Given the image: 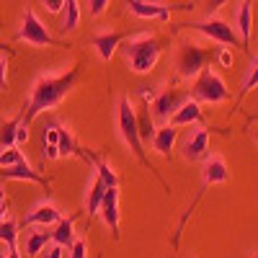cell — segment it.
I'll return each mask as SVG.
<instances>
[{"instance_id": "41", "label": "cell", "mask_w": 258, "mask_h": 258, "mask_svg": "<svg viewBox=\"0 0 258 258\" xmlns=\"http://www.w3.org/2000/svg\"><path fill=\"white\" fill-rule=\"evenodd\" d=\"M3 202H6V191H3V188H0V204H3Z\"/></svg>"}, {"instance_id": "28", "label": "cell", "mask_w": 258, "mask_h": 258, "mask_svg": "<svg viewBox=\"0 0 258 258\" xmlns=\"http://www.w3.org/2000/svg\"><path fill=\"white\" fill-rule=\"evenodd\" d=\"M21 160H26V158L21 155L18 147H6V150H0V168L16 165V163H21Z\"/></svg>"}, {"instance_id": "8", "label": "cell", "mask_w": 258, "mask_h": 258, "mask_svg": "<svg viewBox=\"0 0 258 258\" xmlns=\"http://www.w3.org/2000/svg\"><path fill=\"white\" fill-rule=\"evenodd\" d=\"M16 39L26 41V44H34V47H62V41L54 39V36L47 31V26L41 24L39 16H36L31 8H26V13H24V26H21V31L16 34Z\"/></svg>"}, {"instance_id": "21", "label": "cell", "mask_w": 258, "mask_h": 258, "mask_svg": "<svg viewBox=\"0 0 258 258\" xmlns=\"http://www.w3.org/2000/svg\"><path fill=\"white\" fill-rule=\"evenodd\" d=\"M106 186L98 176L93 178L91 183V191H88V202H85V209H88V217H96V214L101 212V204H103V197H106Z\"/></svg>"}, {"instance_id": "26", "label": "cell", "mask_w": 258, "mask_h": 258, "mask_svg": "<svg viewBox=\"0 0 258 258\" xmlns=\"http://www.w3.org/2000/svg\"><path fill=\"white\" fill-rule=\"evenodd\" d=\"M57 147H59V155L64 158V155H78V142H75V137L70 135V129L68 126H62V132H59V142H57Z\"/></svg>"}, {"instance_id": "5", "label": "cell", "mask_w": 258, "mask_h": 258, "mask_svg": "<svg viewBox=\"0 0 258 258\" xmlns=\"http://www.w3.org/2000/svg\"><path fill=\"white\" fill-rule=\"evenodd\" d=\"M191 98L199 101V103H212L214 106V103H222V101L230 98V88H227V83L222 80V75L204 68L197 78H194Z\"/></svg>"}, {"instance_id": "27", "label": "cell", "mask_w": 258, "mask_h": 258, "mask_svg": "<svg viewBox=\"0 0 258 258\" xmlns=\"http://www.w3.org/2000/svg\"><path fill=\"white\" fill-rule=\"evenodd\" d=\"M258 88V57L253 59V64H250V70H248V75H245V80H243V91H240V101L250 93V91H255Z\"/></svg>"}, {"instance_id": "23", "label": "cell", "mask_w": 258, "mask_h": 258, "mask_svg": "<svg viewBox=\"0 0 258 258\" xmlns=\"http://www.w3.org/2000/svg\"><path fill=\"white\" fill-rule=\"evenodd\" d=\"M52 243V232H31L26 238V258H36L41 250Z\"/></svg>"}, {"instance_id": "31", "label": "cell", "mask_w": 258, "mask_h": 258, "mask_svg": "<svg viewBox=\"0 0 258 258\" xmlns=\"http://www.w3.org/2000/svg\"><path fill=\"white\" fill-rule=\"evenodd\" d=\"M217 59H220L222 68H232V49H230V47H222V49L217 52Z\"/></svg>"}, {"instance_id": "1", "label": "cell", "mask_w": 258, "mask_h": 258, "mask_svg": "<svg viewBox=\"0 0 258 258\" xmlns=\"http://www.w3.org/2000/svg\"><path fill=\"white\" fill-rule=\"evenodd\" d=\"M80 80V64L70 68L68 73L62 75H41L36 78L34 88H31V96H29V103L24 106V126H31V121L41 114V111H49L54 106L62 103V98L68 96Z\"/></svg>"}, {"instance_id": "34", "label": "cell", "mask_w": 258, "mask_h": 258, "mask_svg": "<svg viewBox=\"0 0 258 258\" xmlns=\"http://www.w3.org/2000/svg\"><path fill=\"white\" fill-rule=\"evenodd\" d=\"M44 8L49 13H59V11H64V0H44Z\"/></svg>"}, {"instance_id": "19", "label": "cell", "mask_w": 258, "mask_h": 258, "mask_svg": "<svg viewBox=\"0 0 258 258\" xmlns=\"http://www.w3.org/2000/svg\"><path fill=\"white\" fill-rule=\"evenodd\" d=\"M62 220V212L54 207V204H39L31 214H26L24 217V222L21 225H57Z\"/></svg>"}, {"instance_id": "25", "label": "cell", "mask_w": 258, "mask_h": 258, "mask_svg": "<svg viewBox=\"0 0 258 258\" xmlns=\"http://www.w3.org/2000/svg\"><path fill=\"white\" fill-rule=\"evenodd\" d=\"M0 243H6L8 250H18V222L6 220L0 225Z\"/></svg>"}, {"instance_id": "29", "label": "cell", "mask_w": 258, "mask_h": 258, "mask_svg": "<svg viewBox=\"0 0 258 258\" xmlns=\"http://www.w3.org/2000/svg\"><path fill=\"white\" fill-rule=\"evenodd\" d=\"M59 132H62V124L59 121L47 124L44 132H41V142H44V145H57L59 142Z\"/></svg>"}, {"instance_id": "14", "label": "cell", "mask_w": 258, "mask_h": 258, "mask_svg": "<svg viewBox=\"0 0 258 258\" xmlns=\"http://www.w3.org/2000/svg\"><path fill=\"white\" fill-rule=\"evenodd\" d=\"M78 155L85 160V163H91L93 168H96V176L109 186V188H119V176L114 173V168L106 163L101 155H96V153H91V150H78Z\"/></svg>"}, {"instance_id": "36", "label": "cell", "mask_w": 258, "mask_h": 258, "mask_svg": "<svg viewBox=\"0 0 258 258\" xmlns=\"http://www.w3.org/2000/svg\"><path fill=\"white\" fill-rule=\"evenodd\" d=\"M227 3H230V0H207V11H209V16H212V13H217V11H220L222 6H227Z\"/></svg>"}, {"instance_id": "24", "label": "cell", "mask_w": 258, "mask_h": 258, "mask_svg": "<svg viewBox=\"0 0 258 258\" xmlns=\"http://www.w3.org/2000/svg\"><path fill=\"white\" fill-rule=\"evenodd\" d=\"M24 121V114H18L13 116L11 121H6L3 126H0V150H6V147H16V129L18 124Z\"/></svg>"}, {"instance_id": "13", "label": "cell", "mask_w": 258, "mask_h": 258, "mask_svg": "<svg viewBox=\"0 0 258 258\" xmlns=\"http://www.w3.org/2000/svg\"><path fill=\"white\" fill-rule=\"evenodd\" d=\"M126 36H129V31H109V34H98V36L91 39V47H96L98 57L109 62V59L116 54L119 44H121Z\"/></svg>"}, {"instance_id": "17", "label": "cell", "mask_w": 258, "mask_h": 258, "mask_svg": "<svg viewBox=\"0 0 258 258\" xmlns=\"http://www.w3.org/2000/svg\"><path fill=\"white\" fill-rule=\"evenodd\" d=\"M204 119V114H202V103L199 101H194V98H188V101H183V106L181 109L170 116V121L168 124H173V126H191V124H199Z\"/></svg>"}, {"instance_id": "44", "label": "cell", "mask_w": 258, "mask_h": 258, "mask_svg": "<svg viewBox=\"0 0 258 258\" xmlns=\"http://www.w3.org/2000/svg\"><path fill=\"white\" fill-rule=\"evenodd\" d=\"M255 258H258V255H255Z\"/></svg>"}, {"instance_id": "3", "label": "cell", "mask_w": 258, "mask_h": 258, "mask_svg": "<svg viewBox=\"0 0 258 258\" xmlns=\"http://www.w3.org/2000/svg\"><path fill=\"white\" fill-rule=\"evenodd\" d=\"M163 52H165V39H160V36H137L124 47L126 64L137 75H145L153 70Z\"/></svg>"}, {"instance_id": "7", "label": "cell", "mask_w": 258, "mask_h": 258, "mask_svg": "<svg viewBox=\"0 0 258 258\" xmlns=\"http://www.w3.org/2000/svg\"><path fill=\"white\" fill-rule=\"evenodd\" d=\"M188 98H191V91H186V88H165V91L155 93L153 101H150L153 119L158 124H168L170 116H173L183 106V101H188Z\"/></svg>"}, {"instance_id": "20", "label": "cell", "mask_w": 258, "mask_h": 258, "mask_svg": "<svg viewBox=\"0 0 258 258\" xmlns=\"http://www.w3.org/2000/svg\"><path fill=\"white\" fill-rule=\"evenodd\" d=\"M73 227H75V214H73V217H62V220L57 222L54 232H52V243H57V245H62V248H70L73 240H75Z\"/></svg>"}, {"instance_id": "32", "label": "cell", "mask_w": 258, "mask_h": 258, "mask_svg": "<svg viewBox=\"0 0 258 258\" xmlns=\"http://www.w3.org/2000/svg\"><path fill=\"white\" fill-rule=\"evenodd\" d=\"M41 158H44V160H57V158H62V155H59V147H57V145H44V150H41Z\"/></svg>"}, {"instance_id": "6", "label": "cell", "mask_w": 258, "mask_h": 258, "mask_svg": "<svg viewBox=\"0 0 258 258\" xmlns=\"http://www.w3.org/2000/svg\"><path fill=\"white\" fill-rule=\"evenodd\" d=\"M214 57L212 49H204L199 44H194V41H183L176 52V68H178V75L181 78H197L204 68L207 62Z\"/></svg>"}, {"instance_id": "11", "label": "cell", "mask_w": 258, "mask_h": 258, "mask_svg": "<svg viewBox=\"0 0 258 258\" xmlns=\"http://www.w3.org/2000/svg\"><path fill=\"white\" fill-rule=\"evenodd\" d=\"M101 217L103 222L109 225L111 230V238L119 240L121 232H119V188H106V197H103V204H101Z\"/></svg>"}, {"instance_id": "40", "label": "cell", "mask_w": 258, "mask_h": 258, "mask_svg": "<svg viewBox=\"0 0 258 258\" xmlns=\"http://www.w3.org/2000/svg\"><path fill=\"white\" fill-rule=\"evenodd\" d=\"M6 212H8V207H6V202H3V204H0V225L8 220V217H6Z\"/></svg>"}, {"instance_id": "16", "label": "cell", "mask_w": 258, "mask_h": 258, "mask_svg": "<svg viewBox=\"0 0 258 258\" xmlns=\"http://www.w3.org/2000/svg\"><path fill=\"white\" fill-rule=\"evenodd\" d=\"M202 178L209 183V186H217V183H227L230 181V170H227V163L222 155H212L207 158L204 168H202Z\"/></svg>"}, {"instance_id": "15", "label": "cell", "mask_w": 258, "mask_h": 258, "mask_svg": "<svg viewBox=\"0 0 258 258\" xmlns=\"http://www.w3.org/2000/svg\"><path fill=\"white\" fill-rule=\"evenodd\" d=\"M235 31H238L240 41H243V52H248L250 44V34H253V0H243L238 16H235Z\"/></svg>"}, {"instance_id": "10", "label": "cell", "mask_w": 258, "mask_h": 258, "mask_svg": "<svg viewBox=\"0 0 258 258\" xmlns=\"http://www.w3.org/2000/svg\"><path fill=\"white\" fill-rule=\"evenodd\" d=\"M0 178H8V181H31V183H39V186H44L49 191V178H44L39 170H34L26 160H21L16 165H8V168H0Z\"/></svg>"}, {"instance_id": "35", "label": "cell", "mask_w": 258, "mask_h": 258, "mask_svg": "<svg viewBox=\"0 0 258 258\" xmlns=\"http://www.w3.org/2000/svg\"><path fill=\"white\" fill-rule=\"evenodd\" d=\"M62 250H64L62 245H57V243H52V245L47 248V253H44V258H62V255H64Z\"/></svg>"}, {"instance_id": "39", "label": "cell", "mask_w": 258, "mask_h": 258, "mask_svg": "<svg viewBox=\"0 0 258 258\" xmlns=\"http://www.w3.org/2000/svg\"><path fill=\"white\" fill-rule=\"evenodd\" d=\"M0 258H21V253H18V250H8V253L0 250Z\"/></svg>"}, {"instance_id": "18", "label": "cell", "mask_w": 258, "mask_h": 258, "mask_svg": "<svg viewBox=\"0 0 258 258\" xmlns=\"http://www.w3.org/2000/svg\"><path fill=\"white\" fill-rule=\"evenodd\" d=\"M176 140H178V126L163 124L160 129H155V137H153L155 153H160L163 158H170V153H173V147H176Z\"/></svg>"}, {"instance_id": "33", "label": "cell", "mask_w": 258, "mask_h": 258, "mask_svg": "<svg viewBox=\"0 0 258 258\" xmlns=\"http://www.w3.org/2000/svg\"><path fill=\"white\" fill-rule=\"evenodd\" d=\"M88 6H91V16H101L109 6V0H88Z\"/></svg>"}, {"instance_id": "22", "label": "cell", "mask_w": 258, "mask_h": 258, "mask_svg": "<svg viewBox=\"0 0 258 258\" xmlns=\"http://www.w3.org/2000/svg\"><path fill=\"white\" fill-rule=\"evenodd\" d=\"M80 3L78 0H64V18H62V31L68 34V31H75L80 26Z\"/></svg>"}, {"instance_id": "30", "label": "cell", "mask_w": 258, "mask_h": 258, "mask_svg": "<svg viewBox=\"0 0 258 258\" xmlns=\"http://www.w3.org/2000/svg\"><path fill=\"white\" fill-rule=\"evenodd\" d=\"M85 253H88V245H85V240H73L70 245V258H85Z\"/></svg>"}, {"instance_id": "2", "label": "cell", "mask_w": 258, "mask_h": 258, "mask_svg": "<svg viewBox=\"0 0 258 258\" xmlns=\"http://www.w3.org/2000/svg\"><path fill=\"white\" fill-rule=\"evenodd\" d=\"M116 126H119V135H121V140H124V145L132 150V155L147 168V170H153L155 173V178L163 183V188L170 194V186L165 183V178L155 170V165L150 163V158L145 155V150H142V137H140V126H137V111H135V106H132V101H129L126 96H121L119 98V109H116Z\"/></svg>"}, {"instance_id": "4", "label": "cell", "mask_w": 258, "mask_h": 258, "mask_svg": "<svg viewBox=\"0 0 258 258\" xmlns=\"http://www.w3.org/2000/svg\"><path fill=\"white\" fill-rule=\"evenodd\" d=\"M176 29H188V31H199L212 41H220L225 47H240L243 49V41L235 31V26H230L227 21L217 18V16H209L204 21H188V24H176Z\"/></svg>"}, {"instance_id": "9", "label": "cell", "mask_w": 258, "mask_h": 258, "mask_svg": "<svg viewBox=\"0 0 258 258\" xmlns=\"http://www.w3.org/2000/svg\"><path fill=\"white\" fill-rule=\"evenodd\" d=\"M129 11L137 18H155V21H170V13L176 11H194V3H145V0H129Z\"/></svg>"}, {"instance_id": "12", "label": "cell", "mask_w": 258, "mask_h": 258, "mask_svg": "<svg viewBox=\"0 0 258 258\" xmlns=\"http://www.w3.org/2000/svg\"><path fill=\"white\" fill-rule=\"evenodd\" d=\"M209 155V129H197L183 142V158L186 160H202Z\"/></svg>"}, {"instance_id": "42", "label": "cell", "mask_w": 258, "mask_h": 258, "mask_svg": "<svg viewBox=\"0 0 258 258\" xmlns=\"http://www.w3.org/2000/svg\"><path fill=\"white\" fill-rule=\"evenodd\" d=\"M0 49H6V52H11V49H8V47H6V44H0Z\"/></svg>"}, {"instance_id": "37", "label": "cell", "mask_w": 258, "mask_h": 258, "mask_svg": "<svg viewBox=\"0 0 258 258\" xmlns=\"http://www.w3.org/2000/svg\"><path fill=\"white\" fill-rule=\"evenodd\" d=\"M8 64H6V59H0V88H8Z\"/></svg>"}, {"instance_id": "38", "label": "cell", "mask_w": 258, "mask_h": 258, "mask_svg": "<svg viewBox=\"0 0 258 258\" xmlns=\"http://www.w3.org/2000/svg\"><path fill=\"white\" fill-rule=\"evenodd\" d=\"M26 140H29V126L18 124V129H16V145L18 142H26Z\"/></svg>"}, {"instance_id": "43", "label": "cell", "mask_w": 258, "mask_h": 258, "mask_svg": "<svg viewBox=\"0 0 258 258\" xmlns=\"http://www.w3.org/2000/svg\"><path fill=\"white\" fill-rule=\"evenodd\" d=\"M255 142H258V132H255Z\"/></svg>"}]
</instances>
